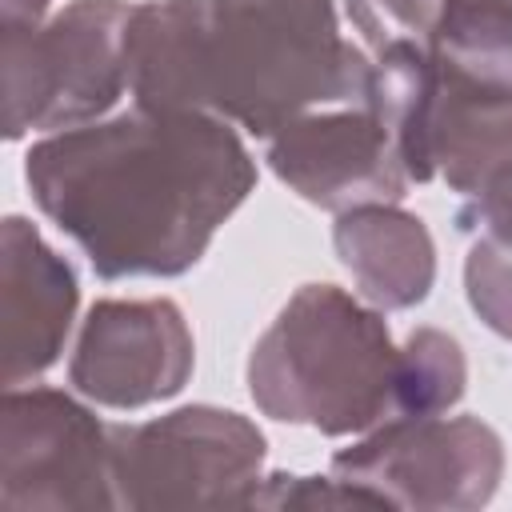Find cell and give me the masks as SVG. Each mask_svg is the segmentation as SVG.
I'll use <instances>...</instances> for the list:
<instances>
[{
	"mask_svg": "<svg viewBox=\"0 0 512 512\" xmlns=\"http://www.w3.org/2000/svg\"><path fill=\"white\" fill-rule=\"evenodd\" d=\"M172 320H180L172 304H100L84 328L80 356L72 364L76 384L104 404H144L152 396L176 392L188 360L140 356V344H148Z\"/></svg>",
	"mask_w": 512,
	"mask_h": 512,
	"instance_id": "cell-2",
	"label": "cell"
},
{
	"mask_svg": "<svg viewBox=\"0 0 512 512\" xmlns=\"http://www.w3.org/2000/svg\"><path fill=\"white\" fill-rule=\"evenodd\" d=\"M28 184L100 276H168L196 264L252 168L220 124L156 108L40 144L28 152Z\"/></svg>",
	"mask_w": 512,
	"mask_h": 512,
	"instance_id": "cell-1",
	"label": "cell"
}]
</instances>
